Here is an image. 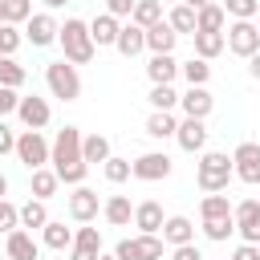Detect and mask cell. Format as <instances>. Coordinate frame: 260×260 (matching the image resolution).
<instances>
[{
  "label": "cell",
  "mask_w": 260,
  "mask_h": 260,
  "mask_svg": "<svg viewBox=\"0 0 260 260\" xmlns=\"http://www.w3.org/2000/svg\"><path fill=\"white\" fill-rule=\"evenodd\" d=\"M12 150H16V130L0 118V158H4V154H12Z\"/></svg>",
  "instance_id": "obj_44"
},
{
  "label": "cell",
  "mask_w": 260,
  "mask_h": 260,
  "mask_svg": "<svg viewBox=\"0 0 260 260\" xmlns=\"http://www.w3.org/2000/svg\"><path fill=\"white\" fill-rule=\"evenodd\" d=\"M162 203H154V199H142L138 207H134V228H138V236H158L162 232Z\"/></svg>",
  "instance_id": "obj_15"
},
{
  "label": "cell",
  "mask_w": 260,
  "mask_h": 260,
  "mask_svg": "<svg viewBox=\"0 0 260 260\" xmlns=\"http://www.w3.org/2000/svg\"><path fill=\"white\" fill-rule=\"evenodd\" d=\"M16 228H20V207L8 203V199H0V232L8 236V232H16Z\"/></svg>",
  "instance_id": "obj_43"
},
{
  "label": "cell",
  "mask_w": 260,
  "mask_h": 260,
  "mask_svg": "<svg viewBox=\"0 0 260 260\" xmlns=\"http://www.w3.org/2000/svg\"><path fill=\"white\" fill-rule=\"evenodd\" d=\"M4 195H8V175L0 171V199H4Z\"/></svg>",
  "instance_id": "obj_52"
},
{
  "label": "cell",
  "mask_w": 260,
  "mask_h": 260,
  "mask_svg": "<svg viewBox=\"0 0 260 260\" xmlns=\"http://www.w3.org/2000/svg\"><path fill=\"white\" fill-rule=\"evenodd\" d=\"M191 41H195V57H199V61H215V57L228 49L223 32H191Z\"/></svg>",
  "instance_id": "obj_27"
},
{
  "label": "cell",
  "mask_w": 260,
  "mask_h": 260,
  "mask_svg": "<svg viewBox=\"0 0 260 260\" xmlns=\"http://www.w3.org/2000/svg\"><path fill=\"white\" fill-rule=\"evenodd\" d=\"M16 118L24 122V130H45V126H49V118H53V110H49V102H45V98L24 93V98H20V106H16Z\"/></svg>",
  "instance_id": "obj_11"
},
{
  "label": "cell",
  "mask_w": 260,
  "mask_h": 260,
  "mask_svg": "<svg viewBox=\"0 0 260 260\" xmlns=\"http://www.w3.org/2000/svg\"><path fill=\"white\" fill-rule=\"evenodd\" d=\"M232 179H236V175H232V154H223V150H203V154H199L195 183H199L207 195L228 191V183H232Z\"/></svg>",
  "instance_id": "obj_3"
},
{
  "label": "cell",
  "mask_w": 260,
  "mask_h": 260,
  "mask_svg": "<svg viewBox=\"0 0 260 260\" xmlns=\"http://www.w3.org/2000/svg\"><path fill=\"white\" fill-rule=\"evenodd\" d=\"M150 106L154 110H175L179 106V93H175V85H150Z\"/></svg>",
  "instance_id": "obj_38"
},
{
  "label": "cell",
  "mask_w": 260,
  "mask_h": 260,
  "mask_svg": "<svg viewBox=\"0 0 260 260\" xmlns=\"http://www.w3.org/2000/svg\"><path fill=\"white\" fill-rule=\"evenodd\" d=\"M248 73L260 81V53H252V57H248Z\"/></svg>",
  "instance_id": "obj_49"
},
{
  "label": "cell",
  "mask_w": 260,
  "mask_h": 260,
  "mask_svg": "<svg viewBox=\"0 0 260 260\" xmlns=\"http://www.w3.org/2000/svg\"><path fill=\"white\" fill-rule=\"evenodd\" d=\"M41 244L53 248V252H69V244H73V228H65V219H49V223L41 228Z\"/></svg>",
  "instance_id": "obj_25"
},
{
  "label": "cell",
  "mask_w": 260,
  "mask_h": 260,
  "mask_svg": "<svg viewBox=\"0 0 260 260\" xmlns=\"http://www.w3.org/2000/svg\"><path fill=\"white\" fill-rule=\"evenodd\" d=\"M171 154L167 150H146V154H138L134 162H130V175L134 179H142V183H158V179H167L171 175Z\"/></svg>",
  "instance_id": "obj_8"
},
{
  "label": "cell",
  "mask_w": 260,
  "mask_h": 260,
  "mask_svg": "<svg viewBox=\"0 0 260 260\" xmlns=\"http://www.w3.org/2000/svg\"><path fill=\"white\" fill-rule=\"evenodd\" d=\"M98 256H102V232H98V228H89V223H81V228L73 232L69 260H98Z\"/></svg>",
  "instance_id": "obj_14"
},
{
  "label": "cell",
  "mask_w": 260,
  "mask_h": 260,
  "mask_svg": "<svg viewBox=\"0 0 260 260\" xmlns=\"http://www.w3.org/2000/svg\"><path fill=\"white\" fill-rule=\"evenodd\" d=\"M232 260H260V248H256V244H240V248L232 252Z\"/></svg>",
  "instance_id": "obj_48"
},
{
  "label": "cell",
  "mask_w": 260,
  "mask_h": 260,
  "mask_svg": "<svg viewBox=\"0 0 260 260\" xmlns=\"http://www.w3.org/2000/svg\"><path fill=\"white\" fill-rule=\"evenodd\" d=\"M57 187H61V179H57V171L53 167H41V171H28V195L32 199H53L57 195Z\"/></svg>",
  "instance_id": "obj_21"
},
{
  "label": "cell",
  "mask_w": 260,
  "mask_h": 260,
  "mask_svg": "<svg viewBox=\"0 0 260 260\" xmlns=\"http://www.w3.org/2000/svg\"><path fill=\"white\" fill-rule=\"evenodd\" d=\"M102 175H106L110 183H126V179H130V158H118V154H110V158L102 162Z\"/></svg>",
  "instance_id": "obj_39"
},
{
  "label": "cell",
  "mask_w": 260,
  "mask_h": 260,
  "mask_svg": "<svg viewBox=\"0 0 260 260\" xmlns=\"http://www.w3.org/2000/svg\"><path fill=\"white\" fill-rule=\"evenodd\" d=\"M114 49H118L122 57H138V53L146 49V28H138L134 20H126V24L118 28V41H114Z\"/></svg>",
  "instance_id": "obj_19"
},
{
  "label": "cell",
  "mask_w": 260,
  "mask_h": 260,
  "mask_svg": "<svg viewBox=\"0 0 260 260\" xmlns=\"http://www.w3.org/2000/svg\"><path fill=\"white\" fill-rule=\"evenodd\" d=\"M158 4H171V8H175V4H183V0H158Z\"/></svg>",
  "instance_id": "obj_54"
},
{
  "label": "cell",
  "mask_w": 260,
  "mask_h": 260,
  "mask_svg": "<svg viewBox=\"0 0 260 260\" xmlns=\"http://www.w3.org/2000/svg\"><path fill=\"white\" fill-rule=\"evenodd\" d=\"M41 4H45V12H57V8H65L69 0H41Z\"/></svg>",
  "instance_id": "obj_50"
},
{
  "label": "cell",
  "mask_w": 260,
  "mask_h": 260,
  "mask_svg": "<svg viewBox=\"0 0 260 260\" xmlns=\"http://www.w3.org/2000/svg\"><path fill=\"white\" fill-rule=\"evenodd\" d=\"M45 85H49V93L61 98V102H77V98H81V73H77V65H69L65 57L45 65Z\"/></svg>",
  "instance_id": "obj_4"
},
{
  "label": "cell",
  "mask_w": 260,
  "mask_h": 260,
  "mask_svg": "<svg viewBox=\"0 0 260 260\" xmlns=\"http://www.w3.org/2000/svg\"><path fill=\"white\" fill-rule=\"evenodd\" d=\"M179 77H183L187 85H207V77H211V61L191 57V61H183V65H179Z\"/></svg>",
  "instance_id": "obj_33"
},
{
  "label": "cell",
  "mask_w": 260,
  "mask_h": 260,
  "mask_svg": "<svg viewBox=\"0 0 260 260\" xmlns=\"http://www.w3.org/2000/svg\"><path fill=\"white\" fill-rule=\"evenodd\" d=\"M158 236H162V244H167V248H179V244H195V223H191L187 215H167Z\"/></svg>",
  "instance_id": "obj_16"
},
{
  "label": "cell",
  "mask_w": 260,
  "mask_h": 260,
  "mask_svg": "<svg viewBox=\"0 0 260 260\" xmlns=\"http://www.w3.org/2000/svg\"><path fill=\"white\" fill-rule=\"evenodd\" d=\"M175 45H179V32L167 24V16L146 28V49H150V57H154V53H175Z\"/></svg>",
  "instance_id": "obj_20"
},
{
  "label": "cell",
  "mask_w": 260,
  "mask_h": 260,
  "mask_svg": "<svg viewBox=\"0 0 260 260\" xmlns=\"http://www.w3.org/2000/svg\"><path fill=\"white\" fill-rule=\"evenodd\" d=\"M49 167H53L57 179L69 183V187H81V183H85L89 167L81 162V130H77V126H61V130H57V138L49 142Z\"/></svg>",
  "instance_id": "obj_1"
},
{
  "label": "cell",
  "mask_w": 260,
  "mask_h": 260,
  "mask_svg": "<svg viewBox=\"0 0 260 260\" xmlns=\"http://www.w3.org/2000/svg\"><path fill=\"white\" fill-rule=\"evenodd\" d=\"M179 110H183V118H199V122H207V114L215 110V98L207 93V85H187V89L179 93Z\"/></svg>",
  "instance_id": "obj_10"
},
{
  "label": "cell",
  "mask_w": 260,
  "mask_h": 260,
  "mask_svg": "<svg viewBox=\"0 0 260 260\" xmlns=\"http://www.w3.org/2000/svg\"><path fill=\"white\" fill-rule=\"evenodd\" d=\"M57 32H61V24H57V16H53V12H32V16L24 20V41H28L32 49L53 45V41H57Z\"/></svg>",
  "instance_id": "obj_9"
},
{
  "label": "cell",
  "mask_w": 260,
  "mask_h": 260,
  "mask_svg": "<svg viewBox=\"0 0 260 260\" xmlns=\"http://www.w3.org/2000/svg\"><path fill=\"white\" fill-rule=\"evenodd\" d=\"M57 45L65 49V61L69 65H89L93 53H98V45L89 37V20H81V16H65V24L57 32Z\"/></svg>",
  "instance_id": "obj_2"
},
{
  "label": "cell",
  "mask_w": 260,
  "mask_h": 260,
  "mask_svg": "<svg viewBox=\"0 0 260 260\" xmlns=\"http://www.w3.org/2000/svg\"><path fill=\"white\" fill-rule=\"evenodd\" d=\"M183 4H187V8H195V12H199V8H207V4H211V0H183Z\"/></svg>",
  "instance_id": "obj_51"
},
{
  "label": "cell",
  "mask_w": 260,
  "mask_h": 260,
  "mask_svg": "<svg viewBox=\"0 0 260 260\" xmlns=\"http://www.w3.org/2000/svg\"><path fill=\"white\" fill-rule=\"evenodd\" d=\"M114 256H118V260H142V240H138V236L118 240V244H114Z\"/></svg>",
  "instance_id": "obj_41"
},
{
  "label": "cell",
  "mask_w": 260,
  "mask_h": 260,
  "mask_svg": "<svg viewBox=\"0 0 260 260\" xmlns=\"http://www.w3.org/2000/svg\"><path fill=\"white\" fill-rule=\"evenodd\" d=\"M4 4V24H24L32 16V0H0Z\"/></svg>",
  "instance_id": "obj_37"
},
{
  "label": "cell",
  "mask_w": 260,
  "mask_h": 260,
  "mask_svg": "<svg viewBox=\"0 0 260 260\" xmlns=\"http://www.w3.org/2000/svg\"><path fill=\"white\" fill-rule=\"evenodd\" d=\"M167 24L183 37V32H195V8H187V4H175L171 8V16H167Z\"/></svg>",
  "instance_id": "obj_35"
},
{
  "label": "cell",
  "mask_w": 260,
  "mask_h": 260,
  "mask_svg": "<svg viewBox=\"0 0 260 260\" xmlns=\"http://www.w3.org/2000/svg\"><path fill=\"white\" fill-rule=\"evenodd\" d=\"M118 28H122V20L110 16V12H98V16L89 20V37H93L98 49H102V45H114V41H118Z\"/></svg>",
  "instance_id": "obj_23"
},
{
  "label": "cell",
  "mask_w": 260,
  "mask_h": 260,
  "mask_svg": "<svg viewBox=\"0 0 260 260\" xmlns=\"http://www.w3.org/2000/svg\"><path fill=\"white\" fill-rule=\"evenodd\" d=\"M130 20H134L138 28H150V24H158V20H162V4H158V0H134Z\"/></svg>",
  "instance_id": "obj_32"
},
{
  "label": "cell",
  "mask_w": 260,
  "mask_h": 260,
  "mask_svg": "<svg viewBox=\"0 0 260 260\" xmlns=\"http://www.w3.org/2000/svg\"><path fill=\"white\" fill-rule=\"evenodd\" d=\"M175 130H179V118H175V110H154V114L146 118V134H150V138H158V142L175 138Z\"/></svg>",
  "instance_id": "obj_26"
},
{
  "label": "cell",
  "mask_w": 260,
  "mask_h": 260,
  "mask_svg": "<svg viewBox=\"0 0 260 260\" xmlns=\"http://www.w3.org/2000/svg\"><path fill=\"white\" fill-rule=\"evenodd\" d=\"M98 260H118V256H114V252H102V256H98Z\"/></svg>",
  "instance_id": "obj_53"
},
{
  "label": "cell",
  "mask_w": 260,
  "mask_h": 260,
  "mask_svg": "<svg viewBox=\"0 0 260 260\" xmlns=\"http://www.w3.org/2000/svg\"><path fill=\"white\" fill-rule=\"evenodd\" d=\"M171 260H203V252H199V244H179V248H171Z\"/></svg>",
  "instance_id": "obj_47"
},
{
  "label": "cell",
  "mask_w": 260,
  "mask_h": 260,
  "mask_svg": "<svg viewBox=\"0 0 260 260\" xmlns=\"http://www.w3.org/2000/svg\"><path fill=\"white\" fill-rule=\"evenodd\" d=\"M0 24H4V4H0Z\"/></svg>",
  "instance_id": "obj_55"
},
{
  "label": "cell",
  "mask_w": 260,
  "mask_h": 260,
  "mask_svg": "<svg viewBox=\"0 0 260 260\" xmlns=\"http://www.w3.org/2000/svg\"><path fill=\"white\" fill-rule=\"evenodd\" d=\"M20 41H24V32L16 24H0V57H12L20 49Z\"/></svg>",
  "instance_id": "obj_40"
},
{
  "label": "cell",
  "mask_w": 260,
  "mask_h": 260,
  "mask_svg": "<svg viewBox=\"0 0 260 260\" xmlns=\"http://www.w3.org/2000/svg\"><path fill=\"white\" fill-rule=\"evenodd\" d=\"M236 236H240V244H256V248H260V215L240 219V223H236Z\"/></svg>",
  "instance_id": "obj_42"
},
{
  "label": "cell",
  "mask_w": 260,
  "mask_h": 260,
  "mask_svg": "<svg viewBox=\"0 0 260 260\" xmlns=\"http://www.w3.org/2000/svg\"><path fill=\"white\" fill-rule=\"evenodd\" d=\"M228 28V12L219 4H207L195 12V32H223Z\"/></svg>",
  "instance_id": "obj_28"
},
{
  "label": "cell",
  "mask_w": 260,
  "mask_h": 260,
  "mask_svg": "<svg viewBox=\"0 0 260 260\" xmlns=\"http://www.w3.org/2000/svg\"><path fill=\"white\" fill-rule=\"evenodd\" d=\"M203 236L211 240V244H223L228 236H236V219L228 215V219H203Z\"/></svg>",
  "instance_id": "obj_36"
},
{
  "label": "cell",
  "mask_w": 260,
  "mask_h": 260,
  "mask_svg": "<svg viewBox=\"0 0 260 260\" xmlns=\"http://www.w3.org/2000/svg\"><path fill=\"white\" fill-rule=\"evenodd\" d=\"M4 252H8V260H37L41 256V244L32 240V232L16 228V232L4 236Z\"/></svg>",
  "instance_id": "obj_17"
},
{
  "label": "cell",
  "mask_w": 260,
  "mask_h": 260,
  "mask_svg": "<svg viewBox=\"0 0 260 260\" xmlns=\"http://www.w3.org/2000/svg\"><path fill=\"white\" fill-rule=\"evenodd\" d=\"M256 28H260V24H256Z\"/></svg>",
  "instance_id": "obj_56"
},
{
  "label": "cell",
  "mask_w": 260,
  "mask_h": 260,
  "mask_svg": "<svg viewBox=\"0 0 260 260\" xmlns=\"http://www.w3.org/2000/svg\"><path fill=\"white\" fill-rule=\"evenodd\" d=\"M102 215H106L110 228H126V223H134V203H130V195H110V199L102 203Z\"/></svg>",
  "instance_id": "obj_22"
},
{
  "label": "cell",
  "mask_w": 260,
  "mask_h": 260,
  "mask_svg": "<svg viewBox=\"0 0 260 260\" xmlns=\"http://www.w3.org/2000/svg\"><path fill=\"white\" fill-rule=\"evenodd\" d=\"M12 154H16V162H20L24 171H41V167H49V142H45L41 130H20Z\"/></svg>",
  "instance_id": "obj_5"
},
{
  "label": "cell",
  "mask_w": 260,
  "mask_h": 260,
  "mask_svg": "<svg viewBox=\"0 0 260 260\" xmlns=\"http://www.w3.org/2000/svg\"><path fill=\"white\" fill-rule=\"evenodd\" d=\"M49 219H53V215H49V207H45L41 199H28V203H20V228H24V232H41Z\"/></svg>",
  "instance_id": "obj_29"
},
{
  "label": "cell",
  "mask_w": 260,
  "mask_h": 260,
  "mask_svg": "<svg viewBox=\"0 0 260 260\" xmlns=\"http://www.w3.org/2000/svg\"><path fill=\"white\" fill-rule=\"evenodd\" d=\"M24 81H28V69L16 57H0V85L4 89H20Z\"/></svg>",
  "instance_id": "obj_30"
},
{
  "label": "cell",
  "mask_w": 260,
  "mask_h": 260,
  "mask_svg": "<svg viewBox=\"0 0 260 260\" xmlns=\"http://www.w3.org/2000/svg\"><path fill=\"white\" fill-rule=\"evenodd\" d=\"M16 106H20V93H16V89H4V85H0V118L16 114Z\"/></svg>",
  "instance_id": "obj_45"
},
{
  "label": "cell",
  "mask_w": 260,
  "mask_h": 260,
  "mask_svg": "<svg viewBox=\"0 0 260 260\" xmlns=\"http://www.w3.org/2000/svg\"><path fill=\"white\" fill-rule=\"evenodd\" d=\"M219 8H223L232 20H256V16H260V0H223Z\"/></svg>",
  "instance_id": "obj_34"
},
{
  "label": "cell",
  "mask_w": 260,
  "mask_h": 260,
  "mask_svg": "<svg viewBox=\"0 0 260 260\" xmlns=\"http://www.w3.org/2000/svg\"><path fill=\"white\" fill-rule=\"evenodd\" d=\"M232 175L240 179V183H248V187H260V142H240L236 150H232Z\"/></svg>",
  "instance_id": "obj_7"
},
{
  "label": "cell",
  "mask_w": 260,
  "mask_h": 260,
  "mask_svg": "<svg viewBox=\"0 0 260 260\" xmlns=\"http://www.w3.org/2000/svg\"><path fill=\"white\" fill-rule=\"evenodd\" d=\"M207 122H199V118H183L179 122V130H175V142L187 150V154H203L207 150Z\"/></svg>",
  "instance_id": "obj_12"
},
{
  "label": "cell",
  "mask_w": 260,
  "mask_h": 260,
  "mask_svg": "<svg viewBox=\"0 0 260 260\" xmlns=\"http://www.w3.org/2000/svg\"><path fill=\"white\" fill-rule=\"evenodd\" d=\"M98 211H102V199H98V191L93 187H73V195H69V215L77 219V223H93L98 219Z\"/></svg>",
  "instance_id": "obj_13"
},
{
  "label": "cell",
  "mask_w": 260,
  "mask_h": 260,
  "mask_svg": "<svg viewBox=\"0 0 260 260\" xmlns=\"http://www.w3.org/2000/svg\"><path fill=\"white\" fill-rule=\"evenodd\" d=\"M106 12H110V16H118V20H130L134 0H106Z\"/></svg>",
  "instance_id": "obj_46"
},
{
  "label": "cell",
  "mask_w": 260,
  "mask_h": 260,
  "mask_svg": "<svg viewBox=\"0 0 260 260\" xmlns=\"http://www.w3.org/2000/svg\"><path fill=\"white\" fill-rule=\"evenodd\" d=\"M146 77H150V85H175L179 61H175L171 53H154V57L146 61Z\"/></svg>",
  "instance_id": "obj_18"
},
{
  "label": "cell",
  "mask_w": 260,
  "mask_h": 260,
  "mask_svg": "<svg viewBox=\"0 0 260 260\" xmlns=\"http://www.w3.org/2000/svg\"><path fill=\"white\" fill-rule=\"evenodd\" d=\"M114 150H110V138L106 134H81V162L85 167H98V162H106Z\"/></svg>",
  "instance_id": "obj_24"
},
{
  "label": "cell",
  "mask_w": 260,
  "mask_h": 260,
  "mask_svg": "<svg viewBox=\"0 0 260 260\" xmlns=\"http://www.w3.org/2000/svg\"><path fill=\"white\" fill-rule=\"evenodd\" d=\"M223 41H228V53H236L244 61L252 53H260V28H256V20H232L223 28Z\"/></svg>",
  "instance_id": "obj_6"
},
{
  "label": "cell",
  "mask_w": 260,
  "mask_h": 260,
  "mask_svg": "<svg viewBox=\"0 0 260 260\" xmlns=\"http://www.w3.org/2000/svg\"><path fill=\"white\" fill-rule=\"evenodd\" d=\"M232 215V199L219 191V195H203L199 203V219H228Z\"/></svg>",
  "instance_id": "obj_31"
}]
</instances>
